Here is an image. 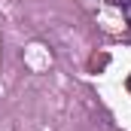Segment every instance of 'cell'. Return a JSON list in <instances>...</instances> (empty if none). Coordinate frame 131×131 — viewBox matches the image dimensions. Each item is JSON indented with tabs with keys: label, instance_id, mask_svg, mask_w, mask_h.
Segmentation results:
<instances>
[{
	"label": "cell",
	"instance_id": "obj_1",
	"mask_svg": "<svg viewBox=\"0 0 131 131\" xmlns=\"http://www.w3.org/2000/svg\"><path fill=\"white\" fill-rule=\"evenodd\" d=\"M116 6L122 9V15H125V21L131 25V0H116Z\"/></svg>",
	"mask_w": 131,
	"mask_h": 131
},
{
	"label": "cell",
	"instance_id": "obj_2",
	"mask_svg": "<svg viewBox=\"0 0 131 131\" xmlns=\"http://www.w3.org/2000/svg\"><path fill=\"white\" fill-rule=\"evenodd\" d=\"M125 89H128V95H131V76H128V82H125Z\"/></svg>",
	"mask_w": 131,
	"mask_h": 131
}]
</instances>
